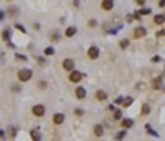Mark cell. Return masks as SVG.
<instances>
[{
	"label": "cell",
	"mask_w": 165,
	"mask_h": 141,
	"mask_svg": "<svg viewBox=\"0 0 165 141\" xmlns=\"http://www.w3.org/2000/svg\"><path fill=\"white\" fill-rule=\"evenodd\" d=\"M31 75H33V71L28 70V68H22V70L17 73V76H18L20 82H28V80L31 78Z\"/></svg>",
	"instance_id": "6da1fadb"
},
{
	"label": "cell",
	"mask_w": 165,
	"mask_h": 141,
	"mask_svg": "<svg viewBox=\"0 0 165 141\" xmlns=\"http://www.w3.org/2000/svg\"><path fill=\"white\" fill-rule=\"evenodd\" d=\"M132 124H134V121H132V120H122V121H120V126L126 128V130H127V128H131Z\"/></svg>",
	"instance_id": "e0dca14e"
},
{
	"label": "cell",
	"mask_w": 165,
	"mask_h": 141,
	"mask_svg": "<svg viewBox=\"0 0 165 141\" xmlns=\"http://www.w3.org/2000/svg\"><path fill=\"white\" fill-rule=\"evenodd\" d=\"M50 40H51V42H58V40H59V33H58V32H53V33L50 35Z\"/></svg>",
	"instance_id": "ffe728a7"
},
{
	"label": "cell",
	"mask_w": 165,
	"mask_h": 141,
	"mask_svg": "<svg viewBox=\"0 0 165 141\" xmlns=\"http://www.w3.org/2000/svg\"><path fill=\"white\" fill-rule=\"evenodd\" d=\"M119 47H120V48H122V50H126V48L129 47V40H127V38H124V40H120V42H119Z\"/></svg>",
	"instance_id": "d6986e66"
},
{
	"label": "cell",
	"mask_w": 165,
	"mask_h": 141,
	"mask_svg": "<svg viewBox=\"0 0 165 141\" xmlns=\"http://www.w3.org/2000/svg\"><path fill=\"white\" fill-rule=\"evenodd\" d=\"M37 86L40 88V90H45V88L48 86V85H46V82H43V80H40V82H38V85H37Z\"/></svg>",
	"instance_id": "7402d4cb"
},
{
	"label": "cell",
	"mask_w": 165,
	"mask_h": 141,
	"mask_svg": "<svg viewBox=\"0 0 165 141\" xmlns=\"http://www.w3.org/2000/svg\"><path fill=\"white\" fill-rule=\"evenodd\" d=\"M140 13H142V15H149V13H150V9H142V10H140Z\"/></svg>",
	"instance_id": "4316f807"
},
{
	"label": "cell",
	"mask_w": 165,
	"mask_h": 141,
	"mask_svg": "<svg viewBox=\"0 0 165 141\" xmlns=\"http://www.w3.org/2000/svg\"><path fill=\"white\" fill-rule=\"evenodd\" d=\"M150 113V105L149 103H144L142 105V110H140V116H147Z\"/></svg>",
	"instance_id": "4fadbf2b"
},
{
	"label": "cell",
	"mask_w": 165,
	"mask_h": 141,
	"mask_svg": "<svg viewBox=\"0 0 165 141\" xmlns=\"http://www.w3.org/2000/svg\"><path fill=\"white\" fill-rule=\"evenodd\" d=\"M15 27H17V28H18V30H20V32H25V30H23V27H22V25H20V23H17V25H15Z\"/></svg>",
	"instance_id": "1f68e13d"
},
{
	"label": "cell",
	"mask_w": 165,
	"mask_h": 141,
	"mask_svg": "<svg viewBox=\"0 0 165 141\" xmlns=\"http://www.w3.org/2000/svg\"><path fill=\"white\" fill-rule=\"evenodd\" d=\"M120 118H122V113H120L119 110L114 111V120H120Z\"/></svg>",
	"instance_id": "cb8c5ba5"
},
{
	"label": "cell",
	"mask_w": 165,
	"mask_h": 141,
	"mask_svg": "<svg viewBox=\"0 0 165 141\" xmlns=\"http://www.w3.org/2000/svg\"><path fill=\"white\" fill-rule=\"evenodd\" d=\"M45 106L43 105H35V106H31V115L37 116V118H41L43 115H45Z\"/></svg>",
	"instance_id": "7a4b0ae2"
},
{
	"label": "cell",
	"mask_w": 165,
	"mask_h": 141,
	"mask_svg": "<svg viewBox=\"0 0 165 141\" xmlns=\"http://www.w3.org/2000/svg\"><path fill=\"white\" fill-rule=\"evenodd\" d=\"M132 101H134V100H132L131 96H127V98L122 101V105H124V106H131V105H132Z\"/></svg>",
	"instance_id": "44dd1931"
},
{
	"label": "cell",
	"mask_w": 165,
	"mask_h": 141,
	"mask_svg": "<svg viewBox=\"0 0 165 141\" xmlns=\"http://www.w3.org/2000/svg\"><path fill=\"white\" fill-rule=\"evenodd\" d=\"M88 25H89V27L92 28V27H96V25H98V22H96L94 18H91V20H89V23H88Z\"/></svg>",
	"instance_id": "484cf974"
},
{
	"label": "cell",
	"mask_w": 165,
	"mask_h": 141,
	"mask_svg": "<svg viewBox=\"0 0 165 141\" xmlns=\"http://www.w3.org/2000/svg\"><path fill=\"white\" fill-rule=\"evenodd\" d=\"M76 27H68L66 28V32H64V37H68V38H71V37H74L76 35Z\"/></svg>",
	"instance_id": "8fae6325"
},
{
	"label": "cell",
	"mask_w": 165,
	"mask_h": 141,
	"mask_svg": "<svg viewBox=\"0 0 165 141\" xmlns=\"http://www.w3.org/2000/svg\"><path fill=\"white\" fill-rule=\"evenodd\" d=\"M74 95H76V98H78V100H84V98H86V88L78 86V88H76V91H74Z\"/></svg>",
	"instance_id": "9c48e42d"
},
{
	"label": "cell",
	"mask_w": 165,
	"mask_h": 141,
	"mask_svg": "<svg viewBox=\"0 0 165 141\" xmlns=\"http://www.w3.org/2000/svg\"><path fill=\"white\" fill-rule=\"evenodd\" d=\"M124 135H126V131H122V133H119V135H117V139H122V138H124Z\"/></svg>",
	"instance_id": "f1b7e54d"
},
{
	"label": "cell",
	"mask_w": 165,
	"mask_h": 141,
	"mask_svg": "<svg viewBox=\"0 0 165 141\" xmlns=\"http://www.w3.org/2000/svg\"><path fill=\"white\" fill-rule=\"evenodd\" d=\"M9 13L12 15V17H15V15L20 13V9L18 7H9Z\"/></svg>",
	"instance_id": "ac0fdd59"
},
{
	"label": "cell",
	"mask_w": 165,
	"mask_h": 141,
	"mask_svg": "<svg viewBox=\"0 0 165 141\" xmlns=\"http://www.w3.org/2000/svg\"><path fill=\"white\" fill-rule=\"evenodd\" d=\"M81 80H83V73H81V71H78V70L70 71V82L71 83H79Z\"/></svg>",
	"instance_id": "3957f363"
},
{
	"label": "cell",
	"mask_w": 165,
	"mask_h": 141,
	"mask_svg": "<svg viewBox=\"0 0 165 141\" xmlns=\"http://www.w3.org/2000/svg\"><path fill=\"white\" fill-rule=\"evenodd\" d=\"M134 18H135V20H139V22H140V18H142V13H140V12L137 10V12L134 13Z\"/></svg>",
	"instance_id": "d4e9b609"
},
{
	"label": "cell",
	"mask_w": 165,
	"mask_h": 141,
	"mask_svg": "<svg viewBox=\"0 0 165 141\" xmlns=\"http://www.w3.org/2000/svg\"><path fill=\"white\" fill-rule=\"evenodd\" d=\"M94 96H96V100H98V101H102V100L107 98V93H106V91H102V90H98Z\"/></svg>",
	"instance_id": "7c38bea8"
},
{
	"label": "cell",
	"mask_w": 165,
	"mask_h": 141,
	"mask_svg": "<svg viewBox=\"0 0 165 141\" xmlns=\"http://www.w3.org/2000/svg\"><path fill=\"white\" fill-rule=\"evenodd\" d=\"M135 2H137L139 5H144V3H145V0H135Z\"/></svg>",
	"instance_id": "d6a6232c"
},
{
	"label": "cell",
	"mask_w": 165,
	"mask_h": 141,
	"mask_svg": "<svg viewBox=\"0 0 165 141\" xmlns=\"http://www.w3.org/2000/svg\"><path fill=\"white\" fill-rule=\"evenodd\" d=\"M55 53V50L51 47H48V48H45V55H53Z\"/></svg>",
	"instance_id": "603a6c76"
},
{
	"label": "cell",
	"mask_w": 165,
	"mask_h": 141,
	"mask_svg": "<svg viewBox=\"0 0 165 141\" xmlns=\"http://www.w3.org/2000/svg\"><path fill=\"white\" fill-rule=\"evenodd\" d=\"M154 23H155V25H163V23H165V15H155Z\"/></svg>",
	"instance_id": "5bb4252c"
},
{
	"label": "cell",
	"mask_w": 165,
	"mask_h": 141,
	"mask_svg": "<svg viewBox=\"0 0 165 141\" xmlns=\"http://www.w3.org/2000/svg\"><path fill=\"white\" fill-rule=\"evenodd\" d=\"M64 121V115L63 113H56V115L53 116V123L55 124H61Z\"/></svg>",
	"instance_id": "30bf717a"
},
{
	"label": "cell",
	"mask_w": 165,
	"mask_h": 141,
	"mask_svg": "<svg viewBox=\"0 0 165 141\" xmlns=\"http://www.w3.org/2000/svg\"><path fill=\"white\" fill-rule=\"evenodd\" d=\"M17 60H27V58L23 55H17Z\"/></svg>",
	"instance_id": "836d02e7"
},
{
	"label": "cell",
	"mask_w": 165,
	"mask_h": 141,
	"mask_svg": "<svg viewBox=\"0 0 165 141\" xmlns=\"http://www.w3.org/2000/svg\"><path fill=\"white\" fill-rule=\"evenodd\" d=\"M145 35H147V30H145L144 27H137L134 32H132V37L137 38V40H139V38H144Z\"/></svg>",
	"instance_id": "277c9868"
},
{
	"label": "cell",
	"mask_w": 165,
	"mask_h": 141,
	"mask_svg": "<svg viewBox=\"0 0 165 141\" xmlns=\"http://www.w3.org/2000/svg\"><path fill=\"white\" fill-rule=\"evenodd\" d=\"M30 136H31V139H33V141H41V135L38 133V130H31Z\"/></svg>",
	"instance_id": "9a60e30c"
},
{
	"label": "cell",
	"mask_w": 165,
	"mask_h": 141,
	"mask_svg": "<svg viewBox=\"0 0 165 141\" xmlns=\"http://www.w3.org/2000/svg\"><path fill=\"white\" fill-rule=\"evenodd\" d=\"M94 135L96 136H102L104 135V128L101 126V124H96L94 126Z\"/></svg>",
	"instance_id": "2e32d148"
},
{
	"label": "cell",
	"mask_w": 165,
	"mask_h": 141,
	"mask_svg": "<svg viewBox=\"0 0 165 141\" xmlns=\"http://www.w3.org/2000/svg\"><path fill=\"white\" fill-rule=\"evenodd\" d=\"M101 9L104 12L112 10V9H114V0H102V2H101Z\"/></svg>",
	"instance_id": "8992f818"
},
{
	"label": "cell",
	"mask_w": 165,
	"mask_h": 141,
	"mask_svg": "<svg viewBox=\"0 0 165 141\" xmlns=\"http://www.w3.org/2000/svg\"><path fill=\"white\" fill-rule=\"evenodd\" d=\"M137 90H144V83H137Z\"/></svg>",
	"instance_id": "4dcf8cb0"
},
{
	"label": "cell",
	"mask_w": 165,
	"mask_h": 141,
	"mask_svg": "<svg viewBox=\"0 0 165 141\" xmlns=\"http://www.w3.org/2000/svg\"><path fill=\"white\" fill-rule=\"evenodd\" d=\"M163 90H165V86H163Z\"/></svg>",
	"instance_id": "e575fe53"
},
{
	"label": "cell",
	"mask_w": 165,
	"mask_h": 141,
	"mask_svg": "<svg viewBox=\"0 0 165 141\" xmlns=\"http://www.w3.org/2000/svg\"><path fill=\"white\" fill-rule=\"evenodd\" d=\"M63 68L66 71H73L74 70V60L73 58H64L63 60Z\"/></svg>",
	"instance_id": "5b68a950"
},
{
	"label": "cell",
	"mask_w": 165,
	"mask_h": 141,
	"mask_svg": "<svg viewBox=\"0 0 165 141\" xmlns=\"http://www.w3.org/2000/svg\"><path fill=\"white\" fill-rule=\"evenodd\" d=\"M150 86H152V90H160V88H163L162 86V76H157V78L152 80Z\"/></svg>",
	"instance_id": "ba28073f"
},
{
	"label": "cell",
	"mask_w": 165,
	"mask_h": 141,
	"mask_svg": "<svg viewBox=\"0 0 165 141\" xmlns=\"http://www.w3.org/2000/svg\"><path fill=\"white\" fill-rule=\"evenodd\" d=\"M88 56H89L91 60L99 58V48L98 47H89V50H88Z\"/></svg>",
	"instance_id": "52a82bcc"
},
{
	"label": "cell",
	"mask_w": 165,
	"mask_h": 141,
	"mask_svg": "<svg viewBox=\"0 0 165 141\" xmlns=\"http://www.w3.org/2000/svg\"><path fill=\"white\" fill-rule=\"evenodd\" d=\"M9 37H10V35H9V30H3V40H9Z\"/></svg>",
	"instance_id": "83f0119b"
},
{
	"label": "cell",
	"mask_w": 165,
	"mask_h": 141,
	"mask_svg": "<svg viewBox=\"0 0 165 141\" xmlns=\"http://www.w3.org/2000/svg\"><path fill=\"white\" fill-rule=\"evenodd\" d=\"M152 62H154V63H159L160 58H159V56H154V58H152Z\"/></svg>",
	"instance_id": "f546056e"
}]
</instances>
